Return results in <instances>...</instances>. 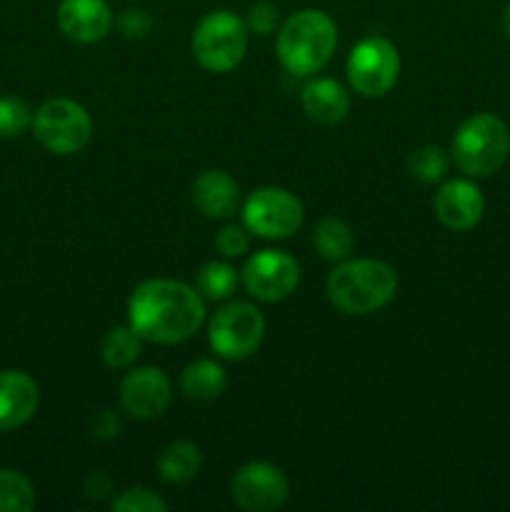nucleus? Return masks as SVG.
I'll list each match as a JSON object with an SVG mask.
<instances>
[{
    "label": "nucleus",
    "instance_id": "423d86ee",
    "mask_svg": "<svg viewBox=\"0 0 510 512\" xmlns=\"http://www.w3.org/2000/svg\"><path fill=\"white\" fill-rule=\"evenodd\" d=\"M33 133L45 150L55 155H73L93 138V118L70 98H53L33 115Z\"/></svg>",
    "mask_w": 510,
    "mask_h": 512
},
{
    "label": "nucleus",
    "instance_id": "9d476101",
    "mask_svg": "<svg viewBox=\"0 0 510 512\" xmlns=\"http://www.w3.org/2000/svg\"><path fill=\"white\" fill-rule=\"evenodd\" d=\"M243 285L255 300L280 303L290 298L300 283V265L283 250H260L243 265Z\"/></svg>",
    "mask_w": 510,
    "mask_h": 512
},
{
    "label": "nucleus",
    "instance_id": "f8f14e48",
    "mask_svg": "<svg viewBox=\"0 0 510 512\" xmlns=\"http://www.w3.org/2000/svg\"><path fill=\"white\" fill-rule=\"evenodd\" d=\"M173 385L160 368H138L120 383V403L135 420L160 418L170 408Z\"/></svg>",
    "mask_w": 510,
    "mask_h": 512
},
{
    "label": "nucleus",
    "instance_id": "39448f33",
    "mask_svg": "<svg viewBox=\"0 0 510 512\" xmlns=\"http://www.w3.org/2000/svg\"><path fill=\"white\" fill-rule=\"evenodd\" d=\"M248 50V25L230 10H213L193 30V55L200 68L228 73L238 68Z\"/></svg>",
    "mask_w": 510,
    "mask_h": 512
},
{
    "label": "nucleus",
    "instance_id": "2f4dec72",
    "mask_svg": "<svg viewBox=\"0 0 510 512\" xmlns=\"http://www.w3.org/2000/svg\"><path fill=\"white\" fill-rule=\"evenodd\" d=\"M503 30L508 33V38H510V3L505 5V10H503Z\"/></svg>",
    "mask_w": 510,
    "mask_h": 512
},
{
    "label": "nucleus",
    "instance_id": "6ab92c4d",
    "mask_svg": "<svg viewBox=\"0 0 510 512\" xmlns=\"http://www.w3.org/2000/svg\"><path fill=\"white\" fill-rule=\"evenodd\" d=\"M225 385H228L225 370L215 360H195V363L185 365L183 375H180L183 395L188 400H198V403H210V400L220 398Z\"/></svg>",
    "mask_w": 510,
    "mask_h": 512
},
{
    "label": "nucleus",
    "instance_id": "2eb2a0df",
    "mask_svg": "<svg viewBox=\"0 0 510 512\" xmlns=\"http://www.w3.org/2000/svg\"><path fill=\"white\" fill-rule=\"evenodd\" d=\"M38 383L23 370H0V433L18 430L35 415Z\"/></svg>",
    "mask_w": 510,
    "mask_h": 512
},
{
    "label": "nucleus",
    "instance_id": "20e7f679",
    "mask_svg": "<svg viewBox=\"0 0 510 512\" xmlns=\"http://www.w3.org/2000/svg\"><path fill=\"white\" fill-rule=\"evenodd\" d=\"M510 153V130L498 115H470L453 138V160L470 178H488Z\"/></svg>",
    "mask_w": 510,
    "mask_h": 512
},
{
    "label": "nucleus",
    "instance_id": "393cba45",
    "mask_svg": "<svg viewBox=\"0 0 510 512\" xmlns=\"http://www.w3.org/2000/svg\"><path fill=\"white\" fill-rule=\"evenodd\" d=\"M33 125V115L25 100L15 95L0 98V138H18Z\"/></svg>",
    "mask_w": 510,
    "mask_h": 512
},
{
    "label": "nucleus",
    "instance_id": "ddd939ff",
    "mask_svg": "<svg viewBox=\"0 0 510 512\" xmlns=\"http://www.w3.org/2000/svg\"><path fill=\"white\" fill-rule=\"evenodd\" d=\"M435 218L445 225V228L463 233V230L475 228L485 213L483 193L475 183L463 178L448 180L443 188L435 193L433 200Z\"/></svg>",
    "mask_w": 510,
    "mask_h": 512
},
{
    "label": "nucleus",
    "instance_id": "f257e3e1",
    "mask_svg": "<svg viewBox=\"0 0 510 512\" xmlns=\"http://www.w3.org/2000/svg\"><path fill=\"white\" fill-rule=\"evenodd\" d=\"M205 323V298L180 280L153 278L140 283L128 300V325L148 343L178 345Z\"/></svg>",
    "mask_w": 510,
    "mask_h": 512
},
{
    "label": "nucleus",
    "instance_id": "5701e85b",
    "mask_svg": "<svg viewBox=\"0 0 510 512\" xmlns=\"http://www.w3.org/2000/svg\"><path fill=\"white\" fill-rule=\"evenodd\" d=\"M33 508V483L20 470L0 468V512H30Z\"/></svg>",
    "mask_w": 510,
    "mask_h": 512
},
{
    "label": "nucleus",
    "instance_id": "f3484780",
    "mask_svg": "<svg viewBox=\"0 0 510 512\" xmlns=\"http://www.w3.org/2000/svg\"><path fill=\"white\" fill-rule=\"evenodd\" d=\"M303 110L313 123L340 125L348 118L350 95L338 80L333 78H315L303 88Z\"/></svg>",
    "mask_w": 510,
    "mask_h": 512
},
{
    "label": "nucleus",
    "instance_id": "0eeeda50",
    "mask_svg": "<svg viewBox=\"0 0 510 512\" xmlns=\"http://www.w3.org/2000/svg\"><path fill=\"white\" fill-rule=\"evenodd\" d=\"M265 318L253 303L233 300L213 315L208 325L210 348L225 360H245L260 348Z\"/></svg>",
    "mask_w": 510,
    "mask_h": 512
},
{
    "label": "nucleus",
    "instance_id": "cd10ccee",
    "mask_svg": "<svg viewBox=\"0 0 510 512\" xmlns=\"http://www.w3.org/2000/svg\"><path fill=\"white\" fill-rule=\"evenodd\" d=\"M245 25H248V30H253V33L270 35L275 30V25H278V8H275L273 3H265V0L250 5Z\"/></svg>",
    "mask_w": 510,
    "mask_h": 512
},
{
    "label": "nucleus",
    "instance_id": "f03ea898",
    "mask_svg": "<svg viewBox=\"0 0 510 512\" xmlns=\"http://www.w3.org/2000/svg\"><path fill=\"white\" fill-rule=\"evenodd\" d=\"M325 288H328L330 303L340 313L370 315L393 303L398 293V273L385 260H345L328 275Z\"/></svg>",
    "mask_w": 510,
    "mask_h": 512
},
{
    "label": "nucleus",
    "instance_id": "bb28decb",
    "mask_svg": "<svg viewBox=\"0 0 510 512\" xmlns=\"http://www.w3.org/2000/svg\"><path fill=\"white\" fill-rule=\"evenodd\" d=\"M250 230L245 225H225L215 238V248L225 255V258H240L248 253L250 248Z\"/></svg>",
    "mask_w": 510,
    "mask_h": 512
},
{
    "label": "nucleus",
    "instance_id": "aec40b11",
    "mask_svg": "<svg viewBox=\"0 0 510 512\" xmlns=\"http://www.w3.org/2000/svg\"><path fill=\"white\" fill-rule=\"evenodd\" d=\"M143 353V338L130 325L110 328L100 343V358L108 368H130Z\"/></svg>",
    "mask_w": 510,
    "mask_h": 512
},
{
    "label": "nucleus",
    "instance_id": "1a4fd4ad",
    "mask_svg": "<svg viewBox=\"0 0 510 512\" xmlns=\"http://www.w3.org/2000/svg\"><path fill=\"white\" fill-rule=\"evenodd\" d=\"M400 78V55L380 35L363 38L348 55V80L363 98H383Z\"/></svg>",
    "mask_w": 510,
    "mask_h": 512
},
{
    "label": "nucleus",
    "instance_id": "b1692460",
    "mask_svg": "<svg viewBox=\"0 0 510 512\" xmlns=\"http://www.w3.org/2000/svg\"><path fill=\"white\" fill-rule=\"evenodd\" d=\"M408 173L420 183H435L448 173V155L438 145H423L408 155Z\"/></svg>",
    "mask_w": 510,
    "mask_h": 512
},
{
    "label": "nucleus",
    "instance_id": "dca6fc26",
    "mask_svg": "<svg viewBox=\"0 0 510 512\" xmlns=\"http://www.w3.org/2000/svg\"><path fill=\"white\" fill-rule=\"evenodd\" d=\"M193 203L205 218H233L240 205V188L225 170H205L193 183Z\"/></svg>",
    "mask_w": 510,
    "mask_h": 512
},
{
    "label": "nucleus",
    "instance_id": "6e6552de",
    "mask_svg": "<svg viewBox=\"0 0 510 512\" xmlns=\"http://www.w3.org/2000/svg\"><path fill=\"white\" fill-rule=\"evenodd\" d=\"M305 220L303 203L285 188H258L243 205V225L258 238L285 240L300 230Z\"/></svg>",
    "mask_w": 510,
    "mask_h": 512
},
{
    "label": "nucleus",
    "instance_id": "a211bd4d",
    "mask_svg": "<svg viewBox=\"0 0 510 512\" xmlns=\"http://www.w3.org/2000/svg\"><path fill=\"white\" fill-rule=\"evenodd\" d=\"M200 465H203V455L198 445L190 440H175L165 445L163 453L158 455V475L168 485L190 483L200 473Z\"/></svg>",
    "mask_w": 510,
    "mask_h": 512
},
{
    "label": "nucleus",
    "instance_id": "9b49d317",
    "mask_svg": "<svg viewBox=\"0 0 510 512\" xmlns=\"http://www.w3.org/2000/svg\"><path fill=\"white\" fill-rule=\"evenodd\" d=\"M230 493L238 508L248 512H273L283 508L288 500L290 485L283 470L275 465L255 460L243 465L230 483Z\"/></svg>",
    "mask_w": 510,
    "mask_h": 512
},
{
    "label": "nucleus",
    "instance_id": "a878e982",
    "mask_svg": "<svg viewBox=\"0 0 510 512\" xmlns=\"http://www.w3.org/2000/svg\"><path fill=\"white\" fill-rule=\"evenodd\" d=\"M115 512H165L168 503L150 488H128L113 500Z\"/></svg>",
    "mask_w": 510,
    "mask_h": 512
},
{
    "label": "nucleus",
    "instance_id": "4468645a",
    "mask_svg": "<svg viewBox=\"0 0 510 512\" xmlns=\"http://www.w3.org/2000/svg\"><path fill=\"white\" fill-rule=\"evenodd\" d=\"M58 25L75 43H98L113 28V10L105 0H60Z\"/></svg>",
    "mask_w": 510,
    "mask_h": 512
},
{
    "label": "nucleus",
    "instance_id": "c85d7f7f",
    "mask_svg": "<svg viewBox=\"0 0 510 512\" xmlns=\"http://www.w3.org/2000/svg\"><path fill=\"white\" fill-rule=\"evenodd\" d=\"M90 433L98 440H115L123 433V420H120V415L115 410H100L90 420Z\"/></svg>",
    "mask_w": 510,
    "mask_h": 512
},
{
    "label": "nucleus",
    "instance_id": "7c9ffc66",
    "mask_svg": "<svg viewBox=\"0 0 510 512\" xmlns=\"http://www.w3.org/2000/svg\"><path fill=\"white\" fill-rule=\"evenodd\" d=\"M110 490V480L105 478L103 473H95L90 475L88 483H85V493H88V498H105V493Z\"/></svg>",
    "mask_w": 510,
    "mask_h": 512
},
{
    "label": "nucleus",
    "instance_id": "7ed1b4c3",
    "mask_svg": "<svg viewBox=\"0 0 510 512\" xmlns=\"http://www.w3.org/2000/svg\"><path fill=\"white\" fill-rule=\"evenodd\" d=\"M338 45L335 20L323 10L290 15L278 33V58L290 75L308 78L323 70Z\"/></svg>",
    "mask_w": 510,
    "mask_h": 512
},
{
    "label": "nucleus",
    "instance_id": "c756f323",
    "mask_svg": "<svg viewBox=\"0 0 510 512\" xmlns=\"http://www.w3.org/2000/svg\"><path fill=\"white\" fill-rule=\"evenodd\" d=\"M118 25H120V30H123L125 38H143V35L153 28V18H150L145 10L130 8L120 15Z\"/></svg>",
    "mask_w": 510,
    "mask_h": 512
},
{
    "label": "nucleus",
    "instance_id": "412c9836",
    "mask_svg": "<svg viewBox=\"0 0 510 512\" xmlns=\"http://www.w3.org/2000/svg\"><path fill=\"white\" fill-rule=\"evenodd\" d=\"M313 245L323 258L328 260H345L355 248L353 230L340 218H323L315 225Z\"/></svg>",
    "mask_w": 510,
    "mask_h": 512
},
{
    "label": "nucleus",
    "instance_id": "4be33fe9",
    "mask_svg": "<svg viewBox=\"0 0 510 512\" xmlns=\"http://www.w3.org/2000/svg\"><path fill=\"white\" fill-rule=\"evenodd\" d=\"M195 285H198V293L203 295L205 300H213V303H223L238 288V270L230 263H223V260H213V263H205L203 268L198 270V278H195Z\"/></svg>",
    "mask_w": 510,
    "mask_h": 512
}]
</instances>
